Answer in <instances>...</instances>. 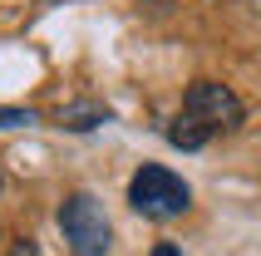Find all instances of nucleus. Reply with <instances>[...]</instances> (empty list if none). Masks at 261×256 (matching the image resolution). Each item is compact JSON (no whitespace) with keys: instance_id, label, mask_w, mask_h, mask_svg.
<instances>
[{"instance_id":"f257e3e1","label":"nucleus","mask_w":261,"mask_h":256,"mask_svg":"<svg viewBox=\"0 0 261 256\" xmlns=\"http://www.w3.org/2000/svg\"><path fill=\"white\" fill-rule=\"evenodd\" d=\"M128 207L143 212V217H153V222H168V217H182L192 207V187L182 183L173 168L143 163V168L128 177Z\"/></svg>"},{"instance_id":"f03ea898","label":"nucleus","mask_w":261,"mask_h":256,"mask_svg":"<svg viewBox=\"0 0 261 256\" xmlns=\"http://www.w3.org/2000/svg\"><path fill=\"white\" fill-rule=\"evenodd\" d=\"M59 232H64L74 256H109V246H114L109 212L94 192H69L59 202Z\"/></svg>"},{"instance_id":"7ed1b4c3","label":"nucleus","mask_w":261,"mask_h":256,"mask_svg":"<svg viewBox=\"0 0 261 256\" xmlns=\"http://www.w3.org/2000/svg\"><path fill=\"white\" fill-rule=\"evenodd\" d=\"M182 114H192L207 133H232V128H242V114H247V109H242V99H237L227 84L197 79V84L188 89V99H182Z\"/></svg>"},{"instance_id":"20e7f679","label":"nucleus","mask_w":261,"mask_h":256,"mask_svg":"<svg viewBox=\"0 0 261 256\" xmlns=\"http://www.w3.org/2000/svg\"><path fill=\"white\" fill-rule=\"evenodd\" d=\"M55 123L59 128H99V123H109V109L103 104H64V109H55Z\"/></svg>"},{"instance_id":"39448f33","label":"nucleus","mask_w":261,"mask_h":256,"mask_svg":"<svg viewBox=\"0 0 261 256\" xmlns=\"http://www.w3.org/2000/svg\"><path fill=\"white\" fill-rule=\"evenodd\" d=\"M207 138H212V133H207V128L197 123L192 114H177L173 123H168V143H173V148H182V153H192V148H202Z\"/></svg>"},{"instance_id":"423d86ee","label":"nucleus","mask_w":261,"mask_h":256,"mask_svg":"<svg viewBox=\"0 0 261 256\" xmlns=\"http://www.w3.org/2000/svg\"><path fill=\"white\" fill-rule=\"evenodd\" d=\"M15 123H35L30 109H0V128H15Z\"/></svg>"},{"instance_id":"0eeeda50","label":"nucleus","mask_w":261,"mask_h":256,"mask_svg":"<svg viewBox=\"0 0 261 256\" xmlns=\"http://www.w3.org/2000/svg\"><path fill=\"white\" fill-rule=\"evenodd\" d=\"M10 256H44V246H40V242H30V237H20V242L10 246Z\"/></svg>"},{"instance_id":"6e6552de","label":"nucleus","mask_w":261,"mask_h":256,"mask_svg":"<svg viewBox=\"0 0 261 256\" xmlns=\"http://www.w3.org/2000/svg\"><path fill=\"white\" fill-rule=\"evenodd\" d=\"M153 256H182V251H177L173 242H163V246H158V251H153Z\"/></svg>"}]
</instances>
